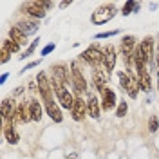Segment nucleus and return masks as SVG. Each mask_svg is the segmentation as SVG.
Here are the masks:
<instances>
[{
  "label": "nucleus",
  "mask_w": 159,
  "mask_h": 159,
  "mask_svg": "<svg viewBox=\"0 0 159 159\" xmlns=\"http://www.w3.org/2000/svg\"><path fill=\"white\" fill-rule=\"evenodd\" d=\"M80 60L89 63L94 70H99V67H105V54H103V49H99L98 45H90L89 49H85L80 54Z\"/></svg>",
  "instance_id": "obj_1"
},
{
  "label": "nucleus",
  "mask_w": 159,
  "mask_h": 159,
  "mask_svg": "<svg viewBox=\"0 0 159 159\" xmlns=\"http://www.w3.org/2000/svg\"><path fill=\"white\" fill-rule=\"evenodd\" d=\"M70 80H72V85H74V90H76L78 96L87 92V80H85V76H83V72H81L76 61L70 63Z\"/></svg>",
  "instance_id": "obj_2"
},
{
  "label": "nucleus",
  "mask_w": 159,
  "mask_h": 159,
  "mask_svg": "<svg viewBox=\"0 0 159 159\" xmlns=\"http://www.w3.org/2000/svg\"><path fill=\"white\" fill-rule=\"evenodd\" d=\"M116 13H118V9H116V6L114 4H105V6H101V7H98V9L94 11V15H92V22L94 24H107L109 20H112L114 16H116Z\"/></svg>",
  "instance_id": "obj_3"
},
{
  "label": "nucleus",
  "mask_w": 159,
  "mask_h": 159,
  "mask_svg": "<svg viewBox=\"0 0 159 159\" xmlns=\"http://www.w3.org/2000/svg\"><path fill=\"white\" fill-rule=\"evenodd\" d=\"M52 7V2H25L22 4V11H25L27 15L34 16V18H43L45 16V9Z\"/></svg>",
  "instance_id": "obj_4"
},
{
  "label": "nucleus",
  "mask_w": 159,
  "mask_h": 159,
  "mask_svg": "<svg viewBox=\"0 0 159 159\" xmlns=\"http://www.w3.org/2000/svg\"><path fill=\"white\" fill-rule=\"evenodd\" d=\"M36 81H38V90H40V96H42L43 105L52 103V101H54V99H52V85H51V81L47 80L45 72H38Z\"/></svg>",
  "instance_id": "obj_5"
},
{
  "label": "nucleus",
  "mask_w": 159,
  "mask_h": 159,
  "mask_svg": "<svg viewBox=\"0 0 159 159\" xmlns=\"http://www.w3.org/2000/svg\"><path fill=\"white\" fill-rule=\"evenodd\" d=\"M51 70H52V78H56L61 85L72 83V80H70V70L65 63H54V65L51 67Z\"/></svg>",
  "instance_id": "obj_6"
},
{
  "label": "nucleus",
  "mask_w": 159,
  "mask_h": 159,
  "mask_svg": "<svg viewBox=\"0 0 159 159\" xmlns=\"http://www.w3.org/2000/svg\"><path fill=\"white\" fill-rule=\"evenodd\" d=\"M85 112H87L85 101L80 98V96H76L74 105H72V109H70V118L74 119V121H83V119H85Z\"/></svg>",
  "instance_id": "obj_7"
},
{
  "label": "nucleus",
  "mask_w": 159,
  "mask_h": 159,
  "mask_svg": "<svg viewBox=\"0 0 159 159\" xmlns=\"http://www.w3.org/2000/svg\"><path fill=\"white\" fill-rule=\"evenodd\" d=\"M103 54H105V70H107V74H110V70L114 69V65H116L118 52L114 49V45H105L103 47Z\"/></svg>",
  "instance_id": "obj_8"
},
{
  "label": "nucleus",
  "mask_w": 159,
  "mask_h": 159,
  "mask_svg": "<svg viewBox=\"0 0 159 159\" xmlns=\"http://www.w3.org/2000/svg\"><path fill=\"white\" fill-rule=\"evenodd\" d=\"M114 103H116L114 90L109 89V87H105L103 92H101V107H103V110H112L114 109Z\"/></svg>",
  "instance_id": "obj_9"
},
{
  "label": "nucleus",
  "mask_w": 159,
  "mask_h": 159,
  "mask_svg": "<svg viewBox=\"0 0 159 159\" xmlns=\"http://www.w3.org/2000/svg\"><path fill=\"white\" fill-rule=\"evenodd\" d=\"M87 114H89L90 118L98 119L101 114H99V101L98 98L94 96V94H90L87 92Z\"/></svg>",
  "instance_id": "obj_10"
},
{
  "label": "nucleus",
  "mask_w": 159,
  "mask_h": 159,
  "mask_svg": "<svg viewBox=\"0 0 159 159\" xmlns=\"http://www.w3.org/2000/svg\"><path fill=\"white\" fill-rule=\"evenodd\" d=\"M138 87L139 90H143V92H148L152 89V81H150V74L147 69L143 70H138Z\"/></svg>",
  "instance_id": "obj_11"
},
{
  "label": "nucleus",
  "mask_w": 159,
  "mask_h": 159,
  "mask_svg": "<svg viewBox=\"0 0 159 159\" xmlns=\"http://www.w3.org/2000/svg\"><path fill=\"white\" fill-rule=\"evenodd\" d=\"M31 110L27 107V103H20L16 107V116H15V121H20V123H27L31 121Z\"/></svg>",
  "instance_id": "obj_12"
},
{
  "label": "nucleus",
  "mask_w": 159,
  "mask_h": 159,
  "mask_svg": "<svg viewBox=\"0 0 159 159\" xmlns=\"http://www.w3.org/2000/svg\"><path fill=\"white\" fill-rule=\"evenodd\" d=\"M45 112L49 114V118L52 119V121H56V123H60L61 119H63V114H61V110H60V107L52 101V103H47L45 105Z\"/></svg>",
  "instance_id": "obj_13"
},
{
  "label": "nucleus",
  "mask_w": 159,
  "mask_h": 159,
  "mask_svg": "<svg viewBox=\"0 0 159 159\" xmlns=\"http://www.w3.org/2000/svg\"><path fill=\"white\" fill-rule=\"evenodd\" d=\"M16 27H18L25 36H27V34H33V33H36V29H38L36 22H31V20H22V22L16 24Z\"/></svg>",
  "instance_id": "obj_14"
},
{
  "label": "nucleus",
  "mask_w": 159,
  "mask_h": 159,
  "mask_svg": "<svg viewBox=\"0 0 159 159\" xmlns=\"http://www.w3.org/2000/svg\"><path fill=\"white\" fill-rule=\"evenodd\" d=\"M9 40L16 42L18 45H25V43H27V36H25V34H24V33H22L16 25L9 29Z\"/></svg>",
  "instance_id": "obj_15"
},
{
  "label": "nucleus",
  "mask_w": 159,
  "mask_h": 159,
  "mask_svg": "<svg viewBox=\"0 0 159 159\" xmlns=\"http://www.w3.org/2000/svg\"><path fill=\"white\" fill-rule=\"evenodd\" d=\"M139 43H141L143 51L147 52L148 61H152V58H154V38L152 36H147V38H143V42H139Z\"/></svg>",
  "instance_id": "obj_16"
},
{
  "label": "nucleus",
  "mask_w": 159,
  "mask_h": 159,
  "mask_svg": "<svg viewBox=\"0 0 159 159\" xmlns=\"http://www.w3.org/2000/svg\"><path fill=\"white\" fill-rule=\"evenodd\" d=\"M29 110H31V118H33V121H40V119H42V105H40V101L31 99L29 101Z\"/></svg>",
  "instance_id": "obj_17"
},
{
  "label": "nucleus",
  "mask_w": 159,
  "mask_h": 159,
  "mask_svg": "<svg viewBox=\"0 0 159 159\" xmlns=\"http://www.w3.org/2000/svg\"><path fill=\"white\" fill-rule=\"evenodd\" d=\"M4 136H6V139H7V143H11V145H16L18 143V134H16V130L13 129V125H6V129H4Z\"/></svg>",
  "instance_id": "obj_18"
},
{
  "label": "nucleus",
  "mask_w": 159,
  "mask_h": 159,
  "mask_svg": "<svg viewBox=\"0 0 159 159\" xmlns=\"http://www.w3.org/2000/svg\"><path fill=\"white\" fill-rule=\"evenodd\" d=\"M105 80H107V76H101L98 70H94V74H92V83H94V89L99 90V92H103V89H105Z\"/></svg>",
  "instance_id": "obj_19"
},
{
  "label": "nucleus",
  "mask_w": 159,
  "mask_h": 159,
  "mask_svg": "<svg viewBox=\"0 0 159 159\" xmlns=\"http://www.w3.org/2000/svg\"><path fill=\"white\" fill-rule=\"evenodd\" d=\"M138 9H139V4H136V2H127V4L123 6V11H121V13H123L125 16H129L132 11H138Z\"/></svg>",
  "instance_id": "obj_20"
},
{
  "label": "nucleus",
  "mask_w": 159,
  "mask_h": 159,
  "mask_svg": "<svg viewBox=\"0 0 159 159\" xmlns=\"http://www.w3.org/2000/svg\"><path fill=\"white\" fill-rule=\"evenodd\" d=\"M127 110H129V103H127V101H121L118 105V109H116V116H118V118L127 116Z\"/></svg>",
  "instance_id": "obj_21"
},
{
  "label": "nucleus",
  "mask_w": 159,
  "mask_h": 159,
  "mask_svg": "<svg viewBox=\"0 0 159 159\" xmlns=\"http://www.w3.org/2000/svg\"><path fill=\"white\" fill-rule=\"evenodd\" d=\"M2 45H6V47L11 51V52H18V49H20L18 43H16V42H13V40H9V38L4 40V42H2Z\"/></svg>",
  "instance_id": "obj_22"
},
{
  "label": "nucleus",
  "mask_w": 159,
  "mask_h": 159,
  "mask_svg": "<svg viewBox=\"0 0 159 159\" xmlns=\"http://www.w3.org/2000/svg\"><path fill=\"white\" fill-rule=\"evenodd\" d=\"M157 127H159L157 116H150V119H148V130H150V132H156V130H157Z\"/></svg>",
  "instance_id": "obj_23"
},
{
  "label": "nucleus",
  "mask_w": 159,
  "mask_h": 159,
  "mask_svg": "<svg viewBox=\"0 0 159 159\" xmlns=\"http://www.w3.org/2000/svg\"><path fill=\"white\" fill-rule=\"evenodd\" d=\"M38 42H40V40H38V38L34 40V42H31V45H29V49L25 51V52H24V54H22V56H20V58L24 60V58H27V56H29V54H33V51L36 49V45H38Z\"/></svg>",
  "instance_id": "obj_24"
},
{
  "label": "nucleus",
  "mask_w": 159,
  "mask_h": 159,
  "mask_svg": "<svg viewBox=\"0 0 159 159\" xmlns=\"http://www.w3.org/2000/svg\"><path fill=\"white\" fill-rule=\"evenodd\" d=\"M119 29H114V31H107V33H99V34H96L94 38L99 40V38H109V36H114V34H118Z\"/></svg>",
  "instance_id": "obj_25"
},
{
  "label": "nucleus",
  "mask_w": 159,
  "mask_h": 159,
  "mask_svg": "<svg viewBox=\"0 0 159 159\" xmlns=\"http://www.w3.org/2000/svg\"><path fill=\"white\" fill-rule=\"evenodd\" d=\"M13 54L6 45H2V63H6V61H9V56Z\"/></svg>",
  "instance_id": "obj_26"
},
{
  "label": "nucleus",
  "mask_w": 159,
  "mask_h": 159,
  "mask_svg": "<svg viewBox=\"0 0 159 159\" xmlns=\"http://www.w3.org/2000/svg\"><path fill=\"white\" fill-rule=\"evenodd\" d=\"M54 47H56V43H49V45H45V47H43V51H42V56H45V54H49L51 51L54 49Z\"/></svg>",
  "instance_id": "obj_27"
},
{
  "label": "nucleus",
  "mask_w": 159,
  "mask_h": 159,
  "mask_svg": "<svg viewBox=\"0 0 159 159\" xmlns=\"http://www.w3.org/2000/svg\"><path fill=\"white\" fill-rule=\"evenodd\" d=\"M36 65H38V61H31V63L27 65V67H24V70H27V69H33V67H36Z\"/></svg>",
  "instance_id": "obj_28"
},
{
  "label": "nucleus",
  "mask_w": 159,
  "mask_h": 159,
  "mask_svg": "<svg viewBox=\"0 0 159 159\" xmlns=\"http://www.w3.org/2000/svg\"><path fill=\"white\" fill-rule=\"evenodd\" d=\"M6 80H7V74H2V78H0V83H4Z\"/></svg>",
  "instance_id": "obj_29"
},
{
  "label": "nucleus",
  "mask_w": 159,
  "mask_h": 159,
  "mask_svg": "<svg viewBox=\"0 0 159 159\" xmlns=\"http://www.w3.org/2000/svg\"><path fill=\"white\" fill-rule=\"evenodd\" d=\"M157 69H159V45H157Z\"/></svg>",
  "instance_id": "obj_30"
},
{
  "label": "nucleus",
  "mask_w": 159,
  "mask_h": 159,
  "mask_svg": "<svg viewBox=\"0 0 159 159\" xmlns=\"http://www.w3.org/2000/svg\"><path fill=\"white\" fill-rule=\"evenodd\" d=\"M157 89H159V87H157Z\"/></svg>",
  "instance_id": "obj_31"
}]
</instances>
